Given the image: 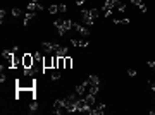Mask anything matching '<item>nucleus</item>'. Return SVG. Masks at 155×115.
Instances as JSON below:
<instances>
[{
  "mask_svg": "<svg viewBox=\"0 0 155 115\" xmlns=\"http://www.w3.org/2000/svg\"><path fill=\"white\" fill-rule=\"evenodd\" d=\"M16 88L17 89H35L36 88V79H35V76L24 74L22 77H19L16 81Z\"/></svg>",
  "mask_w": 155,
  "mask_h": 115,
  "instance_id": "1",
  "label": "nucleus"
},
{
  "mask_svg": "<svg viewBox=\"0 0 155 115\" xmlns=\"http://www.w3.org/2000/svg\"><path fill=\"white\" fill-rule=\"evenodd\" d=\"M79 98L76 95H71V96H66L64 98V106H66V112H69V114H72V112H76V108H74V105H76V101H78Z\"/></svg>",
  "mask_w": 155,
  "mask_h": 115,
  "instance_id": "2",
  "label": "nucleus"
},
{
  "mask_svg": "<svg viewBox=\"0 0 155 115\" xmlns=\"http://www.w3.org/2000/svg\"><path fill=\"white\" fill-rule=\"evenodd\" d=\"M41 48L45 50V53H57V50L61 48V45L50 43V41H43V43H41Z\"/></svg>",
  "mask_w": 155,
  "mask_h": 115,
  "instance_id": "3",
  "label": "nucleus"
},
{
  "mask_svg": "<svg viewBox=\"0 0 155 115\" xmlns=\"http://www.w3.org/2000/svg\"><path fill=\"white\" fill-rule=\"evenodd\" d=\"M81 19H83V22L86 24V26H93L95 24V17L92 16V10H83L81 12Z\"/></svg>",
  "mask_w": 155,
  "mask_h": 115,
  "instance_id": "4",
  "label": "nucleus"
},
{
  "mask_svg": "<svg viewBox=\"0 0 155 115\" xmlns=\"http://www.w3.org/2000/svg\"><path fill=\"white\" fill-rule=\"evenodd\" d=\"M35 65V57L31 53H24L22 55V69H30Z\"/></svg>",
  "mask_w": 155,
  "mask_h": 115,
  "instance_id": "5",
  "label": "nucleus"
},
{
  "mask_svg": "<svg viewBox=\"0 0 155 115\" xmlns=\"http://www.w3.org/2000/svg\"><path fill=\"white\" fill-rule=\"evenodd\" d=\"M112 9H114V0H105V4H103V7H102L103 16H105V17H110Z\"/></svg>",
  "mask_w": 155,
  "mask_h": 115,
  "instance_id": "6",
  "label": "nucleus"
},
{
  "mask_svg": "<svg viewBox=\"0 0 155 115\" xmlns=\"http://www.w3.org/2000/svg\"><path fill=\"white\" fill-rule=\"evenodd\" d=\"M74 108H76V112H84V114H88V110H90L86 100H78L76 105H74Z\"/></svg>",
  "mask_w": 155,
  "mask_h": 115,
  "instance_id": "7",
  "label": "nucleus"
},
{
  "mask_svg": "<svg viewBox=\"0 0 155 115\" xmlns=\"http://www.w3.org/2000/svg\"><path fill=\"white\" fill-rule=\"evenodd\" d=\"M103 112H105V103H98L97 106H92V108L88 110L90 115H102Z\"/></svg>",
  "mask_w": 155,
  "mask_h": 115,
  "instance_id": "8",
  "label": "nucleus"
},
{
  "mask_svg": "<svg viewBox=\"0 0 155 115\" xmlns=\"http://www.w3.org/2000/svg\"><path fill=\"white\" fill-rule=\"evenodd\" d=\"M43 67L53 69V53H45V57H43Z\"/></svg>",
  "mask_w": 155,
  "mask_h": 115,
  "instance_id": "9",
  "label": "nucleus"
},
{
  "mask_svg": "<svg viewBox=\"0 0 155 115\" xmlns=\"http://www.w3.org/2000/svg\"><path fill=\"white\" fill-rule=\"evenodd\" d=\"M53 24H55V28H57V31H59L61 36H64V34L67 33V29H66V26H64V19H57Z\"/></svg>",
  "mask_w": 155,
  "mask_h": 115,
  "instance_id": "10",
  "label": "nucleus"
},
{
  "mask_svg": "<svg viewBox=\"0 0 155 115\" xmlns=\"http://www.w3.org/2000/svg\"><path fill=\"white\" fill-rule=\"evenodd\" d=\"M72 29H76V31H78L79 34H83V36H88V34H90V29L81 26V24H76V22H72Z\"/></svg>",
  "mask_w": 155,
  "mask_h": 115,
  "instance_id": "11",
  "label": "nucleus"
},
{
  "mask_svg": "<svg viewBox=\"0 0 155 115\" xmlns=\"http://www.w3.org/2000/svg\"><path fill=\"white\" fill-rule=\"evenodd\" d=\"M36 10H43L40 2H30L28 4V12H36Z\"/></svg>",
  "mask_w": 155,
  "mask_h": 115,
  "instance_id": "12",
  "label": "nucleus"
},
{
  "mask_svg": "<svg viewBox=\"0 0 155 115\" xmlns=\"http://www.w3.org/2000/svg\"><path fill=\"white\" fill-rule=\"evenodd\" d=\"M72 47H79V48H86L90 43L88 41H84V40H71Z\"/></svg>",
  "mask_w": 155,
  "mask_h": 115,
  "instance_id": "13",
  "label": "nucleus"
},
{
  "mask_svg": "<svg viewBox=\"0 0 155 115\" xmlns=\"http://www.w3.org/2000/svg\"><path fill=\"white\" fill-rule=\"evenodd\" d=\"M88 89V83L84 81V83H81V84H78L76 86V95H84V91Z\"/></svg>",
  "mask_w": 155,
  "mask_h": 115,
  "instance_id": "14",
  "label": "nucleus"
},
{
  "mask_svg": "<svg viewBox=\"0 0 155 115\" xmlns=\"http://www.w3.org/2000/svg\"><path fill=\"white\" fill-rule=\"evenodd\" d=\"M86 83H88V86L100 84V77H98V76H88V77H86Z\"/></svg>",
  "mask_w": 155,
  "mask_h": 115,
  "instance_id": "15",
  "label": "nucleus"
},
{
  "mask_svg": "<svg viewBox=\"0 0 155 115\" xmlns=\"http://www.w3.org/2000/svg\"><path fill=\"white\" fill-rule=\"evenodd\" d=\"M114 7L119 10V12H126V5H124L121 0H114Z\"/></svg>",
  "mask_w": 155,
  "mask_h": 115,
  "instance_id": "16",
  "label": "nucleus"
},
{
  "mask_svg": "<svg viewBox=\"0 0 155 115\" xmlns=\"http://www.w3.org/2000/svg\"><path fill=\"white\" fill-rule=\"evenodd\" d=\"M84 100H86V103H88V106H90V108L95 105V95H90V93H88V95L84 96Z\"/></svg>",
  "mask_w": 155,
  "mask_h": 115,
  "instance_id": "17",
  "label": "nucleus"
},
{
  "mask_svg": "<svg viewBox=\"0 0 155 115\" xmlns=\"http://www.w3.org/2000/svg\"><path fill=\"white\" fill-rule=\"evenodd\" d=\"M88 89H90V91H88L90 95H97V93L100 91V84H93V86H88Z\"/></svg>",
  "mask_w": 155,
  "mask_h": 115,
  "instance_id": "18",
  "label": "nucleus"
},
{
  "mask_svg": "<svg viewBox=\"0 0 155 115\" xmlns=\"http://www.w3.org/2000/svg\"><path fill=\"white\" fill-rule=\"evenodd\" d=\"M64 67L66 69H72V58L67 55V57H64Z\"/></svg>",
  "mask_w": 155,
  "mask_h": 115,
  "instance_id": "19",
  "label": "nucleus"
},
{
  "mask_svg": "<svg viewBox=\"0 0 155 115\" xmlns=\"http://www.w3.org/2000/svg\"><path fill=\"white\" fill-rule=\"evenodd\" d=\"M67 53H69V52H67V48L61 47L59 50H57V53H55V55H59V57H67Z\"/></svg>",
  "mask_w": 155,
  "mask_h": 115,
  "instance_id": "20",
  "label": "nucleus"
},
{
  "mask_svg": "<svg viewBox=\"0 0 155 115\" xmlns=\"http://www.w3.org/2000/svg\"><path fill=\"white\" fill-rule=\"evenodd\" d=\"M38 110V103H36V100H31V103H30V114H35Z\"/></svg>",
  "mask_w": 155,
  "mask_h": 115,
  "instance_id": "21",
  "label": "nucleus"
},
{
  "mask_svg": "<svg viewBox=\"0 0 155 115\" xmlns=\"http://www.w3.org/2000/svg\"><path fill=\"white\" fill-rule=\"evenodd\" d=\"M33 17H35V12H28V14L24 16V26H26V24H28V22H30Z\"/></svg>",
  "mask_w": 155,
  "mask_h": 115,
  "instance_id": "22",
  "label": "nucleus"
},
{
  "mask_svg": "<svg viewBox=\"0 0 155 115\" xmlns=\"http://www.w3.org/2000/svg\"><path fill=\"white\" fill-rule=\"evenodd\" d=\"M129 22H131L129 19H114V24H115V26H119V24H129Z\"/></svg>",
  "mask_w": 155,
  "mask_h": 115,
  "instance_id": "23",
  "label": "nucleus"
},
{
  "mask_svg": "<svg viewBox=\"0 0 155 115\" xmlns=\"http://www.w3.org/2000/svg\"><path fill=\"white\" fill-rule=\"evenodd\" d=\"M59 12V5H50L48 7V14H57Z\"/></svg>",
  "mask_w": 155,
  "mask_h": 115,
  "instance_id": "24",
  "label": "nucleus"
},
{
  "mask_svg": "<svg viewBox=\"0 0 155 115\" xmlns=\"http://www.w3.org/2000/svg\"><path fill=\"white\" fill-rule=\"evenodd\" d=\"M21 14H22V10H21V9H17V7H14V9H12V16H14V17H19Z\"/></svg>",
  "mask_w": 155,
  "mask_h": 115,
  "instance_id": "25",
  "label": "nucleus"
},
{
  "mask_svg": "<svg viewBox=\"0 0 155 115\" xmlns=\"http://www.w3.org/2000/svg\"><path fill=\"white\" fill-rule=\"evenodd\" d=\"M59 77H61V72H59L57 69H53V72H52V79H53V81H57Z\"/></svg>",
  "mask_w": 155,
  "mask_h": 115,
  "instance_id": "26",
  "label": "nucleus"
},
{
  "mask_svg": "<svg viewBox=\"0 0 155 115\" xmlns=\"http://www.w3.org/2000/svg\"><path fill=\"white\" fill-rule=\"evenodd\" d=\"M57 69H66V67H64V57H59V64H57Z\"/></svg>",
  "mask_w": 155,
  "mask_h": 115,
  "instance_id": "27",
  "label": "nucleus"
},
{
  "mask_svg": "<svg viewBox=\"0 0 155 115\" xmlns=\"http://www.w3.org/2000/svg\"><path fill=\"white\" fill-rule=\"evenodd\" d=\"M67 10V5L66 4H59V12H66Z\"/></svg>",
  "mask_w": 155,
  "mask_h": 115,
  "instance_id": "28",
  "label": "nucleus"
},
{
  "mask_svg": "<svg viewBox=\"0 0 155 115\" xmlns=\"http://www.w3.org/2000/svg\"><path fill=\"white\" fill-rule=\"evenodd\" d=\"M131 4H133V5H136V7H140V5L143 4V0H131Z\"/></svg>",
  "mask_w": 155,
  "mask_h": 115,
  "instance_id": "29",
  "label": "nucleus"
},
{
  "mask_svg": "<svg viewBox=\"0 0 155 115\" xmlns=\"http://www.w3.org/2000/svg\"><path fill=\"white\" fill-rule=\"evenodd\" d=\"M4 17H5V10L0 9V22H2V24H4Z\"/></svg>",
  "mask_w": 155,
  "mask_h": 115,
  "instance_id": "30",
  "label": "nucleus"
},
{
  "mask_svg": "<svg viewBox=\"0 0 155 115\" xmlns=\"http://www.w3.org/2000/svg\"><path fill=\"white\" fill-rule=\"evenodd\" d=\"M138 9L141 10V12H143V14H145V12H148V7H146V5H145V4H141V5H140V7H138Z\"/></svg>",
  "mask_w": 155,
  "mask_h": 115,
  "instance_id": "31",
  "label": "nucleus"
},
{
  "mask_svg": "<svg viewBox=\"0 0 155 115\" xmlns=\"http://www.w3.org/2000/svg\"><path fill=\"white\" fill-rule=\"evenodd\" d=\"M128 74H129L131 77H134L136 76V70H134V69H128Z\"/></svg>",
  "mask_w": 155,
  "mask_h": 115,
  "instance_id": "32",
  "label": "nucleus"
},
{
  "mask_svg": "<svg viewBox=\"0 0 155 115\" xmlns=\"http://www.w3.org/2000/svg\"><path fill=\"white\" fill-rule=\"evenodd\" d=\"M150 88H152V91H155V83H154V81L150 83Z\"/></svg>",
  "mask_w": 155,
  "mask_h": 115,
  "instance_id": "33",
  "label": "nucleus"
},
{
  "mask_svg": "<svg viewBox=\"0 0 155 115\" xmlns=\"http://www.w3.org/2000/svg\"><path fill=\"white\" fill-rule=\"evenodd\" d=\"M76 4H78V5H83V4H84V0H76Z\"/></svg>",
  "mask_w": 155,
  "mask_h": 115,
  "instance_id": "34",
  "label": "nucleus"
}]
</instances>
